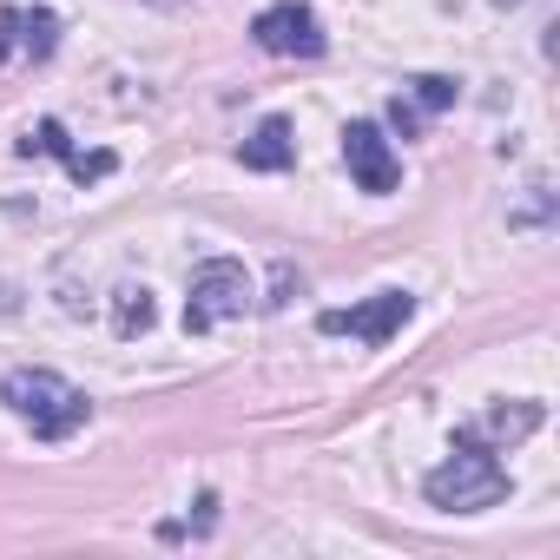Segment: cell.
Returning <instances> with one entry per match:
<instances>
[{
  "label": "cell",
  "instance_id": "cell-5",
  "mask_svg": "<svg viewBox=\"0 0 560 560\" xmlns=\"http://www.w3.org/2000/svg\"><path fill=\"white\" fill-rule=\"evenodd\" d=\"M416 317V298L409 291H376L370 304H350V311H324L317 317V330L324 337H357V343H370V350H383L402 324Z\"/></svg>",
  "mask_w": 560,
  "mask_h": 560
},
{
  "label": "cell",
  "instance_id": "cell-13",
  "mask_svg": "<svg viewBox=\"0 0 560 560\" xmlns=\"http://www.w3.org/2000/svg\"><path fill=\"white\" fill-rule=\"evenodd\" d=\"M113 165H119V159H113V152H67V172H73V178H80V185H93V178H106V172H113Z\"/></svg>",
  "mask_w": 560,
  "mask_h": 560
},
{
  "label": "cell",
  "instance_id": "cell-6",
  "mask_svg": "<svg viewBox=\"0 0 560 560\" xmlns=\"http://www.w3.org/2000/svg\"><path fill=\"white\" fill-rule=\"evenodd\" d=\"M343 165H350V178H357L370 198L396 191V178H402V165H396V152H389V139H383L376 119H357V126L343 132Z\"/></svg>",
  "mask_w": 560,
  "mask_h": 560
},
{
  "label": "cell",
  "instance_id": "cell-12",
  "mask_svg": "<svg viewBox=\"0 0 560 560\" xmlns=\"http://www.w3.org/2000/svg\"><path fill=\"white\" fill-rule=\"evenodd\" d=\"M73 145H67V126L60 119H40L27 139H21V159H67Z\"/></svg>",
  "mask_w": 560,
  "mask_h": 560
},
{
  "label": "cell",
  "instance_id": "cell-8",
  "mask_svg": "<svg viewBox=\"0 0 560 560\" xmlns=\"http://www.w3.org/2000/svg\"><path fill=\"white\" fill-rule=\"evenodd\" d=\"M27 54V60H47L54 47H60V21L47 14V8H8L0 14V60L8 54Z\"/></svg>",
  "mask_w": 560,
  "mask_h": 560
},
{
  "label": "cell",
  "instance_id": "cell-15",
  "mask_svg": "<svg viewBox=\"0 0 560 560\" xmlns=\"http://www.w3.org/2000/svg\"><path fill=\"white\" fill-rule=\"evenodd\" d=\"M494 8H521V0H494Z\"/></svg>",
  "mask_w": 560,
  "mask_h": 560
},
{
  "label": "cell",
  "instance_id": "cell-10",
  "mask_svg": "<svg viewBox=\"0 0 560 560\" xmlns=\"http://www.w3.org/2000/svg\"><path fill=\"white\" fill-rule=\"evenodd\" d=\"M291 159H298L291 119H264V126L244 139V165H250V172H291Z\"/></svg>",
  "mask_w": 560,
  "mask_h": 560
},
{
  "label": "cell",
  "instance_id": "cell-14",
  "mask_svg": "<svg viewBox=\"0 0 560 560\" xmlns=\"http://www.w3.org/2000/svg\"><path fill=\"white\" fill-rule=\"evenodd\" d=\"M291 291H304V277H298L291 264H277V277H270V298H264V304H270V311H284V304H291Z\"/></svg>",
  "mask_w": 560,
  "mask_h": 560
},
{
  "label": "cell",
  "instance_id": "cell-4",
  "mask_svg": "<svg viewBox=\"0 0 560 560\" xmlns=\"http://www.w3.org/2000/svg\"><path fill=\"white\" fill-rule=\"evenodd\" d=\"M250 40L270 54V60H317L324 54V21L304 8V0H277L250 21Z\"/></svg>",
  "mask_w": 560,
  "mask_h": 560
},
{
  "label": "cell",
  "instance_id": "cell-1",
  "mask_svg": "<svg viewBox=\"0 0 560 560\" xmlns=\"http://www.w3.org/2000/svg\"><path fill=\"white\" fill-rule=\"evenodd\" d=\"M508 488H514V481H508V468H501V448H488L475 429H455V455H448L442 468H429V481H422L429 508H442V514L501 508Z\"/></svg>",
  "mask_w": 560,
  "mask_h": 560
},
{
  "label": "cell",
  "instance_id": "cell-3",
  "mask_svg": "<svg viewBox=\"0 0 560 560\" xmlns=\"http://www.w3.org/2000/svg\"><path fill=\"white\" fill-rule=\"evenodd\" d=\"M250 270L237 264V257H205L198 270H191V298H185V330L191 337H205V330H218V324H231V317H244L250 311Z\"/></svg>",
  "mask_w": 560,
  "mask_h": 560
},
{
  "label": "cell",
  "instance_id": "cell-2",
  "mask_svg": "<svg viewBox=\"0 0 560 560\" xmlns=\"http://www.w3.org/2000/svg\"><path fill=\"white\" fill-rule=\"evenodd\" d=\"M0 402L34 429V442H73L93 422V396L80 383H67L60 370H14L0 383Z\"/></svg>",
  "mask_w": 560,
  "mask_h": 560
},
{
  "label": "cell",
  "instance_id": "cell-7",
  "mask_svg": "<svg viewBox=\"0 0 560 560\" xmlns=\"http://www.w3.org/2000/svg\"><path fill=\"white\" fill-rule=\"evenodd\" d=\"M455 100H462V86H455L448 73H422V80H409V93L389 106V119H396V132H402V139H416V132H422L435 113H448Z\"/></svg>",
  "mask_w": 560,
  "mask_h": 560
},
{
  "label": "cell",
  "instance_id": "cell-11",
  "mask_svg": "<svg viewBox=\"0 0 560 560\" xmlns=\"http://www.w3.org/2000/svg\"><path fill=\"white\" fill-rule=\"evenodd\" d=\"M152 317H159V304H152V291H145V284H126V291L113 298V330H119V337L152 330Z\"/></svg>",
  "mask_w": 560,
  "mask_h": 560
},
{
  "label": "cell",
  "instance_id": "cell-9",
  "mask_svg": "<svg viewBox=\"0 0 560 560\" xmlns=\"http://www.w3.org/2000/svg\"><path fill=\"white\" fill-rule=\"evenodd\" d=\"M468 429H475L488 448H514L521 435L540 429V402H494V409H488L481 422H468Z\"/></svg>",
  "mask_w": 560,
  "mask_h": 560
}]
</instances>
